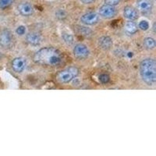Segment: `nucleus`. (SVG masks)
<instances>
[{
    "instance_id": "22",
    "label": "nucleus",
    "mask_w": 156,
    "mask_h": 156,
    "mask_svg": "<svg viewBox=\"0 0 156 156\" xmlns=\"http://www.w3.org/2000/svg\"><path fill=\"white\" fill-rule=\"evenodd\" d=\"M81 1L83 2V3L90 4V3H91V2H94V0H81Z\"/></svg>"
},
{
    "instance_id": "15",
    "label": "nucleus",
    "mask_w": 156,
    "mask_h": 156,
    "mask_svg": "<svg viewBox=\"0 0 156 156\" xmlns=\"http://www.w3.org/2000/svg\"><path fill=\"white\" fill-rule=\"evenodd\" d=\"M144 46L148 49H153L155 47V41L152 37H147L144 41Z\"/></svg>"
},
{
    "instance_id": "10",
    "label": "nucleus",
    "mask_w": 156,
    "mask_h": 156,
    "mask_svg": "<svg viewBox=\"0 0 156 156\" xmlns=\"http://www.w3.org/2000/svg\"><path fill=\"white\" fill-rule=\"evenodd\" d=\"M18 10L20 13L23 16H30L34 12V9L30 4L27 2H23L18 6Z\"/></svg>"
},
{
    "instance_id": "11",
    "label": "nucleus",
    "mask_w": 156,
    "mask_h": 156,
    "mask_svg": "<svg viewBox=\"0 0 156 156\" xmlns=\"http://www.w3.org/2000/svg\"><path fill=\"white\" fill-rule=\"evenodd\" d=\"M124 16L128 20H134L137 19L138 17V14L137 12L135 9H133L131 6H126L124 9Z\"/></svg>"
},
{
    "instance_id": "19",
    "label": "nucleus",
    "mask_w": 156,
    "mask_h": 156,
    "mask_svg": "<svg viewBox=\"0 0 156 156\" xmlns=\"http://www.w3.org/2000/svg\"><path fill=\"white\" fill-rule=\"evenodd\" d=\"M139 28L141 29L142 30H147L149 28V24L146 20H142L139 23Z\"/></svg>"
},
{
    "instance_id": "4",
    "label": "nucleus",
    "mask_w": 156,
    "mask_h": 156,
    "mask_svg": "<svg viewBox=\"0 0 156 156\" xmlns=\"http://www.w3.org/2000/svg\"><path fill=\"white\" fill-rule=\"evenodd\" d=\"M99 14L101 15L102 17L106 18V19H110L115 16L116 14V10L114 8V6L109 5H102L99 9Z\"/></svg>"
},
{
    "instance_id": "13",
    "label": "nucleus",
    "mask_w": 156,
    "mask_h": 156,
    "mask_svg": "<svg viewBox=\"0 0 156 156\" xmlns=\"http://www.w3.org/2000/svg\"><path fill=\"white\" fill-rule=\"evenodd\" d=\"M112 44V41L109 37H101L99 38V45L104 49H108Z\"/></svg>"
},
{
    "instance_id": "16",
    "label": "nucleus",
    "mask_w": 156,
    "mask_h": 156,
    "mask_svg": "<svg viewBox=\"0 0 156 156\" xmlns=\"http://www.w3.org/2000/svg\"><path fill=\"white\" fill-rule=\"evenodd\" d=\"M62 39L64 40V41H65L67 44H69V45H70V44H72L73 43V37L71 34L64 32V33H62Z\"/></svg>"
},
{
    "instance_id": "5",
    "label": "nucleus",
    "mask_w": 156,
    "mask_h": 156,
    "mask_svg": "<svg viewBox=\"0 0 156 156\" xmlns=\"http://www.w3.org/2000/svg\"><path fill=\"white\" fill-rule=\"evenodd\" d=\"M73 53L76 58L83 59V58H87L89 55V50L86 45L83 44H76L73 49Z\"/></svg>"
},
{
    "instance_id": "6",
    "label": "nucleus",
    "mask_w": 156,
    "mask_h": 156,
    "mask_svg": "<svg viewBox=\"0 0 156 156\" xmlns=\"http://www.w3.org/2000/svg\"><path fill=\"white\" fill-rule=\"evenodd\" d=\"M99 19V16L96 12H87L86 14L83 15L80 18L81 23L86 25H93L96 23Z\"/></svg>"
},
{
    "instance_id": "2",
    "label": "nucleus",
    "mask_w": 156,
    "mask_h": 156,
    "mask_svg": "<svg viewBox=\"0 0 156 156\" xmlns=\"http://www.w3.org/2000/svg\"><path fill=\"white\" fill-rule=\"evenodd\" d=\"M140 73L142 80L148 85L156 82V62L153 58H146L140 64Z\"/></svg>"
},
{
    "instance_id": "8",
    "label": "nucleus",
    "mask_w": 156,
    "mask_h": 156,
    "mask_svg": "<svg viewBox=\"0 0 156 156\" xmlns=\"http://www.w3.org/2000/svg\"><path fill=\"white\" fill-rule=\"evenodd\" d=\"M137 9L141 12H149L152 9L153 4L151 0H138L136 2Z\"/></svg>"
},
{
    "instance_id": "7",
    "label": "nucleus",
    "mask_w": 156,
    "mask_h": 156,
    "mask_svg": "<svg viewBox=\"0 0 156 156\" xmlns=\"http://www.w3.org/2000/svg\"><path fill=\"white\" fill-rule=\"evenodd\" d=\"M12 37L9 30H4L0 34V44L2 47H9L12 44Z\"/></svg>"
},
{
    "instance_id": "3",
    "label": "nucleus",
    "mask_w": 156,
    "mask_h": 156,
    "mask_svg": "<svg viewBox=\"0 0 156 156\" xmlns=\"http://www.w3.org/2000/svg\"><path fill=\"white\" fill-rule=\"evenodd\" d=\"M78 73H79V70L77 68L74 66H70L59 72L58 74V79L62 83H69L73 78L77 76Z\"/></svg>"
},
{
    "instance_id": "1",
    "label": "nucleus",
    "mask_w": 156,
    "mask_h": 156,
    "mask_svg": "<svg viewBox=\"0 0 156 156\" xmlns=\"http://www.w3.org/2000/svg\"><path fill=\"white\" fill-rule=\"evenodd\" d=\"M37 64L42 66H57L62 62V55L58 49L51 47L44 48L38 50L34 56Z\"/></svg>"
},
{
    "instance_id": "18",
    "label": "nucleus",
    "mask_w": 156,
    "mask_h": 156,
    "mask_svg": "<svg viewBox=\"0 0 156 156\" xmlns=\"http://www.w3.org/2000/svg\"><path fill=\"white\" fill-rule=\"evenodd\" d=\"M98 79H99V81L101 82V83H107L108 81H109L110 77L107 74H101L100 75Z\"/></svg>"
},
{
    "instance_id": "17",
    "label": "nucleus",
    "mask_w": 156,
    "mask_h": 156,
    "mask_svg": "<svg viewBox=\"0 0 156 156\" xmlns=\"http://www.w3.org/2000/svg\"><path fill=\"white\" fill-rule=\"evenodd\" d=\"M14 0H0V8L4 9L11 5Z\"/></svg>"
},
{
    "instance_id": "21",
    "label": "nucleus",
    "mask_w": 156,
    "mask_h": 156,
    "mask_svg": "<svg viewBox=\"0 0 156 156\" xmlns=\"http://www.w3.org/2000/svg\"><path fill=\"white\" fill-rule=\"evenodd\" d=\"M16 34H19V35H23V34H25V32H26V28L23 26H20V27H18L16 28Z\"/></svg>"
},
{
    "instance_id": "12",
    "label": "nucleus",
    "mask_w": 156,
    "mask_h": 156,
    "mask_svg": "<svg viewBox=\"0 0 156 156\" xmlns=\"http://www.w3.org/2000/svg\"><path fill=\"white\" fill-rule=\"evenodd\" d=\"M27 41L32 45H37L41 42V37L37 33H29L26 36Z\"/></svg>"
},
{
    "instance_id": "14",
    "label": "nucleus",
    "mask_w": 156,
    "mask_h": 156,
    "mask_svg": "<svg viewBox=\"0 0 156 156\" xmlns=\"http://www.w3.org/2000/svg\"><path fill=\"white\" fill-rule=\"evenodd\" d=\"M125 30L129 34H133L137 31V26L134 22H127L125 25Z\"/></svg>"
},
{
    "instance_id": "9",
    "label": "nucleus",
    "mask_w": 156,
    "mask_h": 156,
    "mask_svg": "<svg viewBox=\"0 0 156 156\" xmlns=\"http://www.w3.org/2000/svg\"><path fill=\"white\" fill-rule=\"evenodd\" d=\"M12 67L16 73H21L26 67V61L23 58H16L12 62Z\"/></svg>"
},
{
    "instance_id": "20",
    "label": "nucleus",
    "mask_w": 156,
    "mask_h": 156,
    "mask_svg": "<svg viewBox=\"0 0 156 156\" xmlns=\"http://www.w3.org/2000/svg\"><path fill=\"white\" fill-rule=\"evenodd\" d=\"M121 0H105V3L107 5H112V6H115V5H118V4L120 2Z\"/></svg>"
}]
</instances>
